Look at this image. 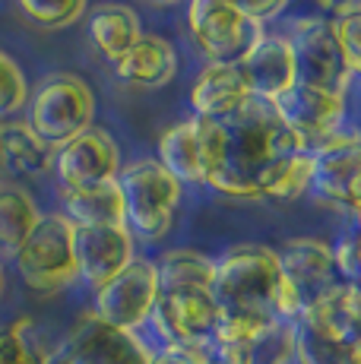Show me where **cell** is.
Here are the masks:
<instances>
[{
  "label": "cell",
  "instance_id": "6da1fadb",
  "mask_svg": "<svg viewBox=\"0 0 361 364\" xmlns=\"http://www.w3.org/2000/svg\"><path fill=\"white\" fill-rule=\"evenodd\" d=\"M301 149L308 146L279 121L273 105L254 95L225 117H200L203 184L228 197L260 200V184L269 168Z\"/></svg>",
  "mask_w": 361,
  "mask_h": 364
},
{
  "label": "cell",
  "instance_id": "7a4b0ae2",
  "mask_svg": "<svg viewBox=\"0 0 361 364\" xmlns=\"http://www.w3.org/2000/svg\"><path fill=\"white\" fill-rule=\"evenodd\" d=\"M212 298L219 311L266 314L279 323H295L301 314V301L282 279L276 250L263 244H238L216 260Z\"/></svg>",
  "mask_w": 361,
  "mask_h": 364
},
{
  "label": "cell",
  "instance_id": "3957f363",
  "mask_svg": "<svg viewBox=\"0 0 361 364\" xmlns=\"http://www.w3.org/2000/svg\"><path fill=\"white\" fill-rule=\"evenodd\" d=\"M114 181L124 200V228L130 237L136 235L143 241H158L168 235L184 197V184L171 178L156 159L121 165Z\"/></svg>",
  "mask_w": 361,
  "mask_h": 364
},
{
  "label": "cell",
  "instance_id": "277c9868",
  "mask_svg": "<svg viewBox=\"0 0 361 364\" xmlns=\"http://www.w3.org/2000/svg\"><path fill=\"white\" fill-rule=\"evenodd\" d=\"M95 117V95L80 76L54 73L41 80L29 99V130L45 146L58 149L67 139L80 136L92 127Z\"/></svg>",
  "mask_w": 361,
  "mask_h": 364
},
{
  "label": "cell",
  "instance_id": "5b68a950",
  "mask_svg": "<svg viewBox=\"0 0 361 364\" xmlns=\"http://www.w3.org/2000/svg\"><path fill=\"white\" fill-rule=\"evenodd\" d=\"M13 260L32 291H58L70 285L80 276L73 257V222L58 213L41 215Z\"/></svg>",
  "mask_w": 361,
  "mask_h": 364
},
{
  "label": "cell",
  "instance_id": "8992f818",
  "mask_svg": "<svg viewBox=\"0 0 361 364\" xmlns=\"http://www.w3.org/2000/svg\"><path fill=\"white\" fill-rule=\"evenodd\" d=\"M187 26L210 64H238L263 38V26L244 16L232 0H190Z\"/></svg>",
  "mask_w": 361,
  "mask_h": 364
},
{
  "label": "cell",
  "instance_id": "52a82bcc",
  "mask_svg": "<svg viewBox=\"0 0 361 364\" xmlns=\"http://www.w3.org/2000/svg\"><path fill=\"white\" fill-rule=\"evenodd\" d=\"M156 298H158L156 266L149 260H130L114 279H108L105 285L95 289L92 314L99 320H105V323L117 326V330L136 333L152 317Z\"/></svg>",
  "mask_w": 361,
  "mask_h": 364
},
{
  "label": "cell",
  "instance_id": "ba28073f",
  "mask_svg": "<svg viewBox=\"0 0 361 364\" xmlns=\"http://www.w3.org/2000/svg\"><path fill=\"white\" fill-rule=\"evenodd\" d=\"M311 191L326 203L358 213L361 197V146L355 133H333L311 146Z\"/></svg>",
  "mask_w": 361,
  "mask_h": 364
},
{
  "label": "cell",
  "instance_id": "9c48e42d",
  "mask_svg": "<svg viewBox=\"0 0 361 364\" xmlns=\"http://www.w3.org/2000/svg\"><path fill=\"white\" fill-rule=\"evenodd\" d=\"M291 58H295V80L304 86L330 89V92H343L355 76L345 70L343 51L333 35V23L323 16L301 19L289 38Z\"/></svg>",
  "mask_w": 361,
  "mask_h": 364
},
{
  "label": "cell",
  "instance_id": "30bf717a",
  "mask_svg": "<svg viewBox=\"0 0 361 364\" xmlns=\"http://www.w3.org/2000/svg\"><path fill=\"white\" fill-rule=\"evenodd\" d=\"M152 323L168 339V346H203L216 333L219 304L212 289H162L152 307Z\"/></svg>",
  "mask_w": 361,
  "mask_h": 364
},
{
  "label": "cell",
  "instance_id": "8fae6325",
  "mask_svg": "<svg viewBox=\"0 0 361 364\" xmlns=\"http://www.w3.org/2000/svg\"><path fill=\"white\" fill-rule=\"evenodd\" d=\"M273 111L279 114V121L301 139L304 146H317L320 139L333 136L343 130L345 121V95L343 92H330V89H317V86H304L295 82L291 89H286L282 95H276Z\"/></svg>",
  "mask_w": 361,
  "mask_h": 364
},
{
  "label": "cell",
  "instance_id": "7c38bea8",
  "mask_svg": "<svg viewBox=\"0 0 361 364\" xmlns=\"http://www.w3.org/2000/svg\"><path fill=\"white\" fill-rule=\"evenodd\" d=\"M67 364H149L152 352L140 342V336L130 330H117V326L99 320L95 314L76 323L73 336L67 346L60 348Z\"/></svg>",
  "mask_w": 361,
  "mask_h": 364
},
{
  "label": "cell",
  "instance_id": "4fadbf2b",
  "mask_svg": "<svg viewBox=\"0 0 361 364\" xmlns=\"http://www.w3.org/2000/svg\"><path fill=\"white\" fill-rule=\"evenodd\" d=\"M51 165L64 187L102 184V181L117 178V171H121V152H117V143L105 130L89 127L80 136L67 139L64 146H58Z\"/></svg>",
  "mask_w": 361,
  "mask_h": 364
},
{
  "label": "cell",
  "instance_id": "5bb4252c",
  "mask_svg": "<svg viewBox=\"0 0 361 364\" xmlns=\"http://www.w3.org/2000/svg\"><path fill=\"white\" fill-rule=\"evenodd\" d=\"M276 260H279L282 279L295 291V298L301 301V307H308L323 291L343 282L330 244L317 241V237H291L276 250Z\"/></svg>",
  "mask_w": 361,
  "mask_h": 364
},
{
  "label": "cell",
  "instance_id": "9a60e30c",
  "mask_svg": "<svg viewBox=\"0 0 361 364\" xmlns=\"http://www.w3.org/2000/svg\"><path fill=\"white\" fill-rule=\"evenodd\" d=\"M76 272L95 289L134 260V237L124 225H73Z\"/></svg>",
  "mask_w": 361,
  "mask_h": 364
},
{
  "label": "cell",
  "instance_id": "2e32d148",
  "mask_svg": "<svg viewBox=\"0 0 361 364\" xmlns=\"http://www.w3.org/2000/svg\"><path fill=\"white\" fill-rule=\"evenodd\" d=\"M235 67H238L247 92L263 102H273L276 95H282L286 89H291L298 82L291 45L282 35H263Z\"/></svg>",
  "mask_w": 361,
  "mask_h": 364
},
{
  "label": "cell",
  "instance_id": "e0dca14e",
  "mask_svg": "<svg viewBox=\"0 0 361 364\" xmlns=\"http://www.w3.org/2000/svg\"><path fill=\"white\" fill-rule=\"evenodd\" d=\"M247 99H251V92H247L235 64H206L190 89L193 117H203V121H216V117L232 114Z\"/></svg>",
  "mask_w": 361,
  "mask_h": 364
},
{
  "label": "cell",
  "instance_id": "ac0fdd59",
  "mask_svg": "<svg viewBox=\"0 0 361 364\" xmlns=\"http://www.w3.org/2000/svg\"><path fill=\"white\" fill-rule=\"evenodd\" d=\"M298 320L320 333H330L343 342L361 346V320H358V289L352 282H339L323 291L317 301L301 307Z\"/></svg>",
  "mask_w": 361,
  "mask_h": 364
},
{
  "label": "cell",
  "instance_id": "d6986e66",
  "mask_svg": "<svg viewBox=\"0 0 361 364\" xmlns=\"http://www.w3.org/2000/svg\"><path fill=\"white\" fill-rule=\"evenodd\" d=\"M114 73L127 86L158 89L178 73V51L158 35H140L136 45L114 64Z\"/></svg>",
  "mask_w": 361,
  "mask_h": 364
},
{
  "label": "cell",
  "instance_id": "ffe728a7",
  "mask_svg": "<svg viewBox=\"0 0 361 364\" xmlns=\"http://www.w3.org/2000/svg\"><path fill=\"white\" fill-rule=\"evenodd\" d=\"M64 193V219L73 225H124V200L117 181L82 187H60Z\"/></svg>",
  "mask_w": 361,
  "mask_h": 364
},
{
  "label": "cell",
  "instance_id": "44dd1931",
  "mask_svg": "<svg viewBox=\"0 0 361 364\" xmlns=\"http://www.w3.org/2000/svg\"><path fill=\"white\" fill-rule=\"evenodd\" d=\"M140 35V19L124 4H102L89 13V38H92L95 51L108 58L111 64H117L136 45Z\"/></svg>",
  "mask_w": 361,
  "mask_h": 364
},
{
  "label": "cell",
  "instance_id": "7402d4cb",
  "mask_svg": "<svg viewBox=\"0 0 361 364\" xmlns=\"http://www.w3.org/2000/svg\"><path fill=\"white\" fill-rule=\"evenodd\" d=\"M158 165L180 184H203V159H200V117H187L165 130L158 139Z\"/></svg>",
  "mask_w": 361,
  "mask_h": 364
},
{
  "label": "cell",
  "instance_id": "603a6c76",
  "mask_svg": "<svg viewBox=\"0 0 361 364\" xmlns=\"http://www.w3.org/2000/svg\"><path fill=\"white\" fill-rule=\"evenodd\" d=\"M41 213L36 200L16 184H0V254H16L38 225Z\"/></svg>",
  "mask_w": 361,
  "mask_h": 364
},
{
  "label": "cell",
  "instance_id": "cb8c5ba5",
  "mask_svg": "<svg viewBox=\"0 0 361 364\" xmlns=\"http://www.w3.org/2000/svg\"><path fill=\"white\" fill-rule=\"evenodd\" d=\"M289 330L291 355L298 358V364H361V346L355 342H343L336 336L301 323V320H295Z\"/></svg>",
  "mask_w": 361,
  "mask_h": 364
},
{
  "label": "cell",
  "instance_id": "d4e9b609",
  "mask_svg": "<svg viewBox=\"0 0 361 364\" xmlns=\"http://www.w3.org/2000/svg\"><path fill=\"white\" fill-rule=\"evenodd\" d=\"M0 149H4V162L23 174H38L48 171L54 162V149L45 146L29 124H4L0 127Z\"/></svg>",
  "mask_w": 361,
  "mask_h": 364
},
{
  "label": "cell",
  "instance_id": "484cf974",
  "mask_svg": "<svg viewBox=\"0 0 361 364\" xmlns=\"http://www.w3.org/2000/svg\"><path fill=\"white\" fill-rule=\"evenodd\" d=\"M212 272H216V260H210V257L200 254V250H168L156 266L158 291L184 289V285L212 289Z\"/></svg>",
  "mask_w": 361,
  "mask_h": 364
},
{
  "label": "cell",
  "instance_id": "4316f807",
  "mask_svg": "<svg viewBox=\"0 0 361 364\" xmlns=\"http://www.w3.org/2000/svg\"><path fill=\"white\" fill-rule=\"evenodd\" d=\"M308 191H311V152L308 149L279 159L260 184V197H269V200H298Z\"/></svg>",
  "mask_w": 361,
  "mask_h": 364
},
{
  "label": "cell",
  "instance_id": "83f0119b",
  "mask_svg": "<svg viewBox=\"0 0 361 364\" xmlns=\"http://www.w3.org/2000/svg\"><path fill=\"white\" fill-rule=\"evenodd\" d=\"M0 364H67L64 352H48L38 342L32 320H16L0 330Z\"/></svg>",
  "mask_w": 361,
  "mask_h": 364
},
{
  "label": "cell",
  "instance_id": "f1b7e54d",
  "mask_svg": "<svg viewBox=\"0 0 361 364\" xmlns=\"http://www.w3.org/2000/svg\"><path fill=\"white\" fill-rule=\"evenodd\" d=\"M89 0H19V10L38 29H67L82 16Z\"/></svg>",
  "mask_w": 361,
  "mask_h": 364
},
{
  "label": "cell",
  "instance_id": "f546056e",
  "mask_svg": "<svg viewBox=\"0 0 361 364\" xmlns=\"http://www.w3.org/2000/svg\"><path fill=\"white\" fill-rule=\"evenodd\" d=\"M29 102V82L26 73L10 54L0 51V117L16 114L23 105Z\"/></svg>",
  "mask_w": 361,
  "mask_h": 364
},
{
  "label": "cell",
  "instance_id": "4dcf8cb0",
  "mask_svg": "<svg viewBox=\"0 0 361 364\" xmlns=\"http://www.w3.org/2000/svg\"><path fill=\"white\" fill-rule=\"evenodd\" d=\"M330 23H333V35H336L339 51H343L345 70L355 76L361 70V13H358V6H352V10H345V13H336V19H330Z\"/></svg>",
  "mask_w": 361,
  "mask_h": 364
},
{
  "label": "cell",
  "instance_id": "1f68e13d",
  "mask_svg": "<svg viewBox=\"0 0 361 364\" xmlns=\"http://www.w3.org/2000/svg\"><path fill=\"white\" fill-rule=\"evenodd\" d=\"M206 364H257V346L247 342H222V339H210L200 346Z\"/></svg>",
  "mask_w": 361,
  "mask_h": 364
},
{
  "label": "cell",
  "instance_id": "d6a6232c",
  "mask_svg": "<svg viewBox=\"0 0 361 364\" xmlns=\"http://www.w3.org/2000/svg\"><path fill=\"white\" fill-rule=\"evenodd\" d=\"M330 250H333V260H336L339 279L355 285L358 282V232H355V225L345 228L343 237L336 241V247H330Z\"/></svg>",
  "mask_w": 361,
  "mask_h": 364
},
{
  "label": "cell",
  "instance_id": "836d02e7",
  "mask_svg": "<svg viewBox=\"0 0 361 364\" xmlns=\"http://www.w3.org/2000/svg\"><path fill=\"white\" fill-rule=\"evenodd\" d=\"M235 6H238L244 16H251L257 19V23H266V19H276L282 10H286V4L289 0H232Z\"/></svg>",
  "mask_w": 361,
  "mask_h": 364
},
{
  "label": "cell",
  "instance_id": "e575fe53",
  "mask_svg": "<svg viewBox=\"0 0 361 364\" xmlns=\"http://www.w3.org/2000/svg\"><path fill=\"white\" fill-rule=\"evenodd\" d=\"M149 364H206L200 346H168L165 352L152 355Z\"/></svg>",
  "mask_w": 361,
  "mask_h": 364
},
{
  "label": "cell",
  "instance_id": "d590c367",
  "mask_svg": "<svg viewBox=\"0 0 361 364\" xmlns=\"http://www.w3.org/2000/svg\"><path fill=\"white\" fill-rule=\"evenodd\" d=\"M0 291H4V266H0Z\"/></svg>",
  "mask_w": 361,
  "mask_h": 364
},
{
  "label": "cell",
  "instance_id": "8d00e7d4",
  "mask_svg": "<svg viewBox=\"0 0 361 364\" xmlns=\"http://www.w3.org/2000/svg\"><path fill=\"white\" fill-rule=\"evenodd\" d=\"M156 4H175V0H156Z\"/></svg>",
  "mask_w": 361,
  "mask_h": 364
},
{
  "label": "cell",
  "instance_id": "74e56055",
  "mask_svg": "<svg viewBox=\"0 0 361 364\" xmlns=\"http://www.w3.org/2000/svg\"><path fill=\"white\" fill-rule=\"evenodd\" d=\"M0 156H4V149H0Z\"/></svg>",
  "mask_w": 361,
  "mask_h": 364
}]
</instances>
